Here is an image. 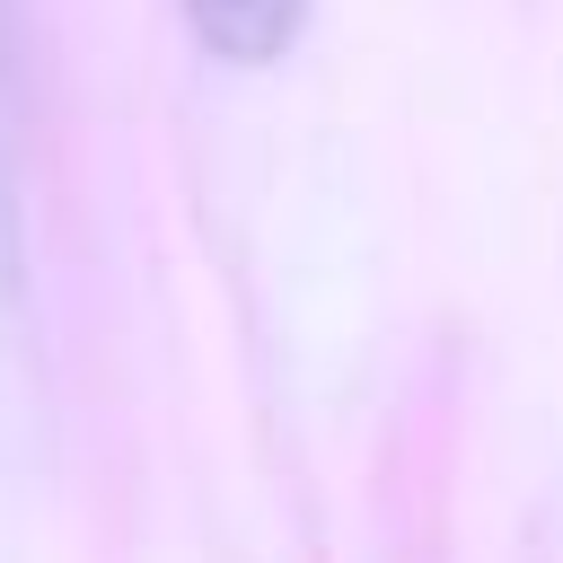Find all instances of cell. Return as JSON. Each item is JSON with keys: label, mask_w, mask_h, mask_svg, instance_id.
I'll list each match as a JSON object with an SVG mask.
<instances>
[{"label": "cell", "mask_w": 563, "mask_h": 563, "mask_svg": "<svg viewBox=\"0 0 563 563\" xmlns=\"http://www.w3.org/2000/svg\"><path fill=\"white\" fill-rule=\"evenodd\" d=\"M299 18H308V0H185V26L202 35V53H220L238 70L282 62L290 35H299Z\"/></svg>", "instance_id": "cell-1"}, {"label": "cell", "mask_w": 563, "mask_h": 563, "mask_svg": "<svg viewBox=\"0 0 563 563\" xmlns=\"http://www.w3.org/2000/svg\"><path fill=\"white\" fill-rule=\"evenodd\" d=\"M26 299V238H18V150H9V0H0V325Z\"/></svg>", "instance_id": "cell-2"}]
</instances>
